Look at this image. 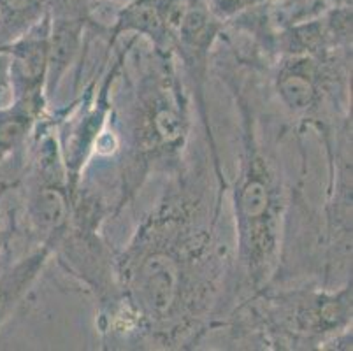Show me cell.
Segmentation results:
<instances>
[{
  "label": "cell",
  "mask_w": 353,
  "mask_h": 351,
  "mask_svg": "<svg viewBox=\"0 0 353 351\" xmlns=\"http://www.w3.org/2000/svg\"><path fill=\"white\" fill-rule=\"evenodd\" d=\"M9 66H11V57H9L8 48L2 46L0 48V109L11 104L12 99Z\"/></svg>",
  "instance_id": "9"
},
{
  "label": "cell",
  "mask_w": 353,
  "mask_h": 351,
  "mask_svg": "<svg viewBox=\"0 0 353 351\" xmlns=\"http://www.w3.org/2000/svg\"><path fill=\"white\" fill-rule=\"evenodd\" d=\"M176 217L153 221L146 239L123 263V278L137 311L152 323L174 320L190 302L194 246Z\"/></svg>",
  "instance_id": "1"
},
{
  "label": "cell",
  "mask_w": 353,
  "mask_h": 351,
  "mask_svg": "<svg viewBox=\"0 0 353 351\" xmlns=\"http://www.w3.org/2000/svg\"><path fill=\"white\" fill-rule=\"evenodd\" d=\"M0 246H2V232H0Z\"/></svg>",
  "instance_id": "10"
},
{
  "label": "cell",
  "mask_w": 353,
  "mask_h": 351,
  "mask_svg": "<svg viewBox=\"0 0 353 351\" xmlns=\"http://www.w3.org/2000/svg\"><path fill=\"white\" fill-rule=\"evenodd\" d=\"M278 93L292 111L304 112L319 99V72L311 60H292L278 72Z\"/></svg>",
  "instance_id": "4"
},
{
  "label": "cell",
  "mask_w": 353,
  "mask_h": 351,
  "mask_svg": "<svg viewBox=\"0 0 353 351\" xmlns=\"http://www.w3.org/2000/svg\"><path fill=\"white\" fill-rule=\"evenodd\" d=\"M169 74H160L143 90L136 118V146L141 157L155 159L176 150L187 127L185 108Z\"/></svg>",
  "instance_id": "3"
},
{
  "label": "cell",
  "mask_w": 353,
  "mask_h": 351,
  "mask_svg": "<svg viewBox=\"0 0 353 351\" xmlns=\"http://www.w3.org/2000/svg\"><path fill=\"white\" fill-rule=\"evenodd\" d=\"M44 259H46V251H39L30 259H25L23 262L12 267L9 272L0 278V325L9 317L16 302L20 301L23 290L34 279L35 272L41 269Z\"/></svg>",
  "instance_id": "8"
},
{
  "label": "cell",
  "mask_w": 353,
  "mask_h": 351,
  "mask_svg": "<svg viewBox=\"0 0 353 351\" xmlns=\"http://www.w3.org/2000/svg\"><path fill=\"white\" fill-rule=\"evenodd\" d=\"M32 220L39 230L53 234L59 230L67 218V197L63 190L57 183H44L35 190L30 202Z\"/></svg>",
  "instance_id": "7"
},
{
  "label": "cell",
  "mask_w": 353,
  "mask_h": 351,
  "mask_svg": "<svg viewBox=\"0 0 353 351\" xmlns=\"http://www.w3.org/2000/svg\"><path fill=\"white\" fill-rule=\"evenodd\" d=\"M39 112L41 93L12 99L11 104L0 109V160L23 143Z\"/></svg>",
  "instance_id": "5"
},
{
  "label": "cell",
  "mask_w": 353,
  "mask_h": 351,
  "mask_svg": "<svg viewBox=\"0 0 353 351\" xmlns=\"http://www.w3.org/2000/svg\"><path fill=\"white\" fill-rule=\"evenodd\" d=\"M236 217L241 259L255 285L269 278L278 253L281 197L271 167L256 148H250L236 186Z\"/></svg>",
  "instance_id": "2"
},
{
  "label": "cell",
  "mask_w": 353,
  "mask_h": 351,
  "mask_svg": "<svg viewBox=\"0 0 353 351\" xmlns=\"http://www.w3.org/2000/svg\"><path fill=\"white\" fill-rule=\"evenodd\" d=\"M48 0H0V48L23 37L41 21Z\"/></svg>",
  "instance_id": "6"
}]
</instances>
